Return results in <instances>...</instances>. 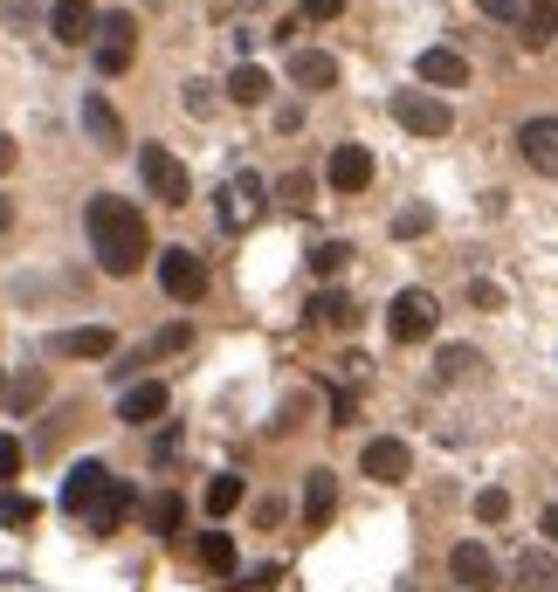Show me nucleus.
<instances>
[{"label":"nucleus","mask_w":558,"mask_h":592,"mask_svg":"<svg viewBox=\"0 0 558 592\" xmlns=\"http://www.w3.org/2000/svg\"><path fill=\"white\" fill-rule=\"evenodd\" d=\"M83 221H90V248H97V263H104V276H138L152 242H145V214L132 208V200L97 193Z\"/></svg>","instance_id":"obj_1"},{"label":"nucleus","mask_w":558,"mask_h":592,"mask_svg":"<svg viewBox=\"0 0 558 592\" xmlns=\"http://www.w3.org/2000/svg\"><path fill=\"white\" fill-rule=\"evenodd\" d=\"M138 179L152 187V200H166V208H187L193 200V179H187V166L172 159L166 145H138Z\"/></svg>","instance_id":"obj_2"},{"label":"nucleus","mask_w":558,"mask_h":592,"mask_svg":"<svg viewBox=\"0 0 558 592\" xmlns=\"http://www.w3.org/2000/svg\"><path fill=\"white\" fill-rule=\"evenodd\" d=\"M132 48H138V14H132V8H111L104 29H97V48H90L97 69H104V76H124V69H132Z\"/></svg>","instance_id":"obj_3"},{"label":"nucleus","mask_w":558,"mask_h":592,"mask_svg":"<svg viewBox=\"0 0 558 592\" xmlns=\"http://www.w3.org/2000/svg\"><path fill=\"white\" fill-rule=\"evenodd\" d=\"M393 118L408 124L414 138H448V132H455V111L442 104L435 90H400V97H393Z\"/></svg>","instance_id":"obj_4"},{"label":"nucleus","mask_w":558,"mask_h":592,"mask_svg":"<svg viewBox=\"0 0 558 592\" xmlns=\"http://www.w3.org/2000/svg\"><path fill=\"white\" fill-rule=\"evenodd\" d=\"M435 324H442V303L427 297V290H400V297H393V311H387V331H393L400 345L427 338V331H435Z\"/></svg>","instance_id":"obj_5"},{"label":"nucleus","mask_w":558,"mask_h":592,"mask_svg":"<svg viewBox=\"0 0 558 592\" xmlns=\"http://www.w3.org/2000/svg\"><path fill=\"white\" fill-rule=\"evenodd\" d=\"M159 282H166L172 303H200L208 297V269H200L193 248H159Z\"/></svg>","instance_id":"obj_6"},{"label":"nucleus","mask_w":558,"mask_h":592,"mask_svg":"<svg viewBox=\"0 0 558 592\" xmlns=\"http://www.w3.org/2000/svg\"><path fill=\"white\" fill-rule=\"evenodd\" d=\"M111 482L118 476L104 469V461H76V469L63 476V510H69V517H90V510L111 496Z\"/></svg>","instance_id":"obj_7"},{"label":"nucleus","mask_w":558,"mask_h":592,"mask_svg":"<svg viewBox=\"0 0 558 592\" xmlns=\"http://www.w3.org/2000/svg\"><path fill=\"white\" fill-rule=\"evenodd\" d=\"M517 152H524L531 172L558 179V118H524V124H517Z\"/></svg>","instance_id":"obj_8"},{"label":"nucleus","mask_w":558,"mask_h":592,"mask_svg":"<svg viewBox=\"0 0 558 592\" xmlns=\"http://www.w3.org/2000/svg\"><path fill=\"white\" fill-rule=\"evenodd\" d=\"M359 476H372V482H408V476H414V448L393 442V434H379V442H366V455H359Z\"/></svg>","instance_id":"obj_9"},{"label":"nucleus","mask_w":558,"mask_h":592,"mask_svg":"<svg viewBox=\"0 0 558 592\" xmlns=\"http://www.w3.org/2000/svg\"><path fill=\"white\" fill-rule=\"evenodd\" d=\"M76 118H83V138H90L97 152H124V118L111 111V97L83 90V104H76Z\"/></svg>","instance_id":"obj_10"},{"label":"nucleus","mask_w":558,"mask_h":592,"mask_svg":"<svg viewBox=\"0 0 558 592\" xmlns=\"http://www.w3.org/2000/svg\"><path fill=\"white\" fill-rule=\"evenodd\" d=\"M448 579L462 585V592H496V558L483 545H455L448 551Z\"/></svg>","instance_id":"obj_11"},{"label":"nucleus","mask_w":558,"mask_h":592,"mask_svg":"<svg viewBox=\"0 0 558 592\" xmlns=\"http://www.w3.org/2000/svg\"><path fill=\"white\" fill-rule=\"evenodd\" d=\"M48 29H56V42L83 48V42H97V29H104V14H97L90 0H56V14H48Z\"/></svg>","instance_id":"obj_12"},{"label":"nucleus","mask_w":558,"mask_h":592,"mask_svg":"<svg viewBox=\"0 0 558 592\" xmlns=\"http://www.w3.org/2000/svg\"><path fill=\"white\" fill-rule=\"evenodd\" d=\"M414 76L427 90H469V56H455V48H421Z\"/></svg>","instance_id":"obj_13"},{"label":"nucleus","mask_w":558,"mask_h":592,"mask_svg":"<svg viewBox=\"0 0 558 592\" xmlns=\"http://www.w3.org/2000/svg\"><path fill=\"white\" fill-rule=\"evenodd\" d=\"M332 517H338V476L311 469V476H303V530H324Z\"/></svg>","instance_id":"obj_14"},{"label":"nucleus","mask_w":558,"mask_h":592,"mask_svg":"<svg viewBox=\"0 0 558 592\" xmlns=\"http://www.w3.org/2000/svg\"><path fill=\"white\" fill-rule=\"evenodd\" d=\"M263 193H269V187H263L256 172H235V179H227V193H221V221H227V227L256 221V214H263Z\"/></svg>","instance_id":"obj_15"},{"label":"nucleus","mask_w":558,"mask_h":592,"mask_svg":"<svg viewBox=\"0 0 558 592\" xmlns=\"http://www.w3.org/2000/svg\"><path fill=\"white\" fill-rule=\"evenodd\" d=\"M159 414H166V386L159 379H138V386H124V393H118V421L124 427H145Z\"/></svg>","instance_id":"obj_16"},{"label":"nucleus","mask_w":558,"mask_h":592,"mask_svg":"<svg viewBox=\"0 0 558 592\" xmlns=\"http://www.w3.org/2000/svg\"><path fill=\"white\" fill-rule=\"evenodd\" d=\"M332 187L338 193H366L372 187V152L366 145H338L332 152Z\"/></svg>","instance_id":"obj_17"},{"label":"nucleus","mask_w":558,"mask_h":592,"mask_svg":"<svg viewBox=\"0 0 558 592\" xmlns=\"http://www.w3.org/2000/svg\"><path fill=\"white\" fill-rule=\"evenodd\" d=\"M290 83L297 90H332L338 83V56H324V48H297V56H290Z\"/></svg>","instance_id":"obj_18"},{"label":"nucleus","mask_w":558,"mask_h":592,"mask_svg":"<svg viewBox=\"0 0 558 592\" xmlns=\"http://www.w3.org/2000/svg\"><path fill=\"white\" fill-rule=\"evenodd\" d=\"M56 351H63V358H111V351H118V338H111L104 324H83V331H63Z\"/></svg>","instance_id":"obj_19"},{"label":"nucleus","mask_w":558,"mask_h":592,"mask_svg":"<svg viewBox=\"0 0 558 592\" xmlns=\"http://www.w3.org/2000/svg\"><path fill=\"white\" fill-rule=\"evenodd\" d=\"M511 579H517V592H558V558L551 551H524Z\"/></svg>","instance_id":"obj_20"},{"label":"nucleus","mask_w":558,"mask_h":592,"mask_svg":"<svg viewBox=\"0 0 558 592\" xmlns=\"http://www.w3.org/2000/svg\"><path fill=\"white\" fill-rule=\"evenodd\" d=\"M558 42V0H524V48Z\"/></svg>","instance_id":"obj_21"},{"label":"nucleus","mask_w":558,"mask_h":592,"mask_svg":"<svg viewBox=\"0 0 558 592\" xmlns=\"http://www.w3.org/2000/svg\"><path fill=\"white\" fill-rule=\"evenodd\" d=\"M124 510H132V489H124V482H111V496H104V503H97L90 517H83V530H90V537H111V530L124 524Z\"/></svg>","instance_id":"obj_22"},{"label":"nucleus","mask_w":558,"mask_h":592,"mask_svg":"<svg viewBox=\"0 0 558 592\" xmlns=\"http://www.w3.org/2000/svg\"><path fill=\"white\" fill-rule=\"evenodd\" d=\"M35 517H42L35 496H21V489H0V530H35Z\"/></svg>","instance_id":"obj_23"},{"label":"nucleus","mask_w":558,"mask_h":592,"mask_svg":"<svg viewBox=\"0 0 558 592\" xmlns=\"http://www.w3.org/2000/svg\"><path fill=\"white\" fill-rule=\"evenodd\" d=\"M227 97H235L242 111H248V104H263V97H269V69H256V63H242L235 76H227Z\"/></svg>","instance_id":"obj_24"},{"label":"nucleus","mask_w":558,"mask_h":592,"mask_svg":"<svg viewBox=\"0 0 558 592\" xmlns=\"http://www.w3.org/2000/svg\"><path fill=\"white\" fill-rule=\"evenodd\" d=\"M311 324H324V331H345V324H351V303H345V290H317V297H311Z\"/></svg>","instance_id":"obj_25"},{"label":"nucleus","mask_w":558,"mask_h":592,"mask_svg":"<svg viewBox=\"0 0 558 592\" xmlns=\"http://www.w3.org/2000/svg\"><path fill=\"white\" fill-rule=\"evenodd\" d=\"M200 565H208V572H235V537L208 530V537H200Z\"/></svg>","instance_id":"obj_26"},{"label":"nucleus","mask_w":558,"mask_h":592,"mask_svg":"<svg viewBox=\"0 0 558 592\" xmlns=\"http://www.w3.org/2000/svg\"><path fill=\"white\" fill-rule=\"evenodd\" d=\"M476 366H483V358H476L469 345H442V358H435V372H442V379H469Z\"/></svg>","instance_id":"obj_27"},{"label":"nucleus","mask_w":558,"mask_h":592,"mask_svg":"<svg viewBox=\"0 0 558 592\" xmlns=\"http://www.w3.org/2000/svg\"><path fill=\"white\" fill-rule=\"evenodd\" d=\"M235 503H242V476H214L208 482V517H227Z\"/></svg>","instance_id":"obj_28"},{"label":"nucleus","mask_w":558,"mask_h":592,"mask_svg":"<svg viewBox=\"0 0 558 592\" xmlns=\"http://www.w3.org/2000/svg\"><path fill=\"white\" fill-rule=\"evenodd\" d=\"M345 263H351V248H345V242H317V248H311V269H317L324 282H332Z\"/></svg>","instance_id":"obj_29"},{"label":"nucleus","mask_w":558,"mask_h":592,"mask_svg":"<svg viewBox=\"0 0 558 592\" xmlns=\"http://www.w3.org/2000/svg\"><path fill=\"white\" fill-rule=\"evenodd\" d=\"M180 524H187V503H180V496H159V503H152V530H159V537H172Z\"/></svg>","instance_id":"obj_30"},{"label":"nucleus","mask_w":558,"mask_h":592,"mask_svg":"<svg viewBox=\"0 0 558 592\" xmlns=\"http://www.w3.org/2000/svg\"><path fill=\"white\" fill-rule=\"evenodd\" d=\"M42 400H48V379L42 372H21L14 379V414H29V406H42Z\"/></svg>","instance_id":"obj_31"},{"label":"nucleus","mask_w":558,"mask_h":592,"mask_svg":"<svg viewBox=\"0 0 558 592\" xmlns=\"http://www.w3.org/2000/svg\"><path fill=\"white\" fill-rule=\"evenodd\" d=\"M427 227H435V208H400V214H393V235H400V242L427 235Z\"/></svg>","instance_id":"obj_32"},{"label":"nucleus","mask_w":558,"mask_h":592,"mask_svg":"<svg viewBox=\"0 0 558 592\" xmlns=\"http://www.w3.org/2000/svg\"><path fill=\"white\" fill-rule=\"evenodd\" d=\"M180 104H187L193 118H208V111H214V83H200V76H187V83H180Z\"/></svg>","instance_id":"obj_33"},{"label":"nucleus","mask_w":558,"mask_h":592,"mask_svg":"<svg viewBox=\"0 0 558 592\" xmlns=\"http://www.w3.org/2000/svg\"><path fill=\"white\" fill-rule=\"evenodd\" d=\"M276 585H283V565H256L242 585H221V592H276Z\"/></svg>","instance_id":"obj_34"},{"label":"nucleus","mask_w":558,"mask_h":592,"mask_svg":"<svg viewBox=\"0 0 558 592\" xmlns=\"http://www.w3.org/2000/svg\"><path fill=\"white\" fill-rule=\"evenodd\" d=\"M276 200H283V208H311V179H303V172H283V179H276Z\"/></svg>","instance_id":"obj_35"},{"label":"nucleus","mask_w":558,"mask_h":592,"mask_svg":"<svg viewBox=\"0 0 558 592\" xmlns=\"http://www.w3.org/2000/svg\"><path fill=\"white\" fill-rule=\"evenodd\" d=\"M476 517H483V524H503V517H511V496H503V489H483V496H476Z\"/></svg>","instance_id":"obj_36"},{"label":"nucleus","mask_w":558,"mask_h":592,"mask_svg":"<svg viewBox=\"0 0 558 592\" xmlns=\"http://www.w3.org/2000/svg\"><path fill=\"white\" fill-rule=\"evenodd\" d=\"M469 303H476V311H503V290H496V282H483V276H476V282H469Z\"/></svg>","instance_id":"obj_37"},{"label":"nucleus","mask_w":558,"mask_h":592,"mask_svg":"<svg viewBox=\"0 0 558 592\" xmlns=\"http://www.w3.org/2000/svg\"><path fill=\"white\" fill-rule=\"evenodd\" d=\"M0 476H21V442L14 434H0Z\"/></svg>","instance_id":"obj_38"},{"label":"nucleus","mask_w":558,"mask_h":592,"mask_svg":"<svg viewBox=\"0 0 558 592\" xmlns=\"http://www.w3.org/2000/svg\"><path fill=\"white\" fill-rule=\"evenodd\" d=\"M483 14H496V21H524V0H476Z\"/></svg>","instance_id":"obj_39"},{"label":"nucleus","mask_w":558,"mask_h":592,"mask_svg":"<svg viewBox=\"0 0 558 592\" xmlns=\"http://www.w3.org/2000/svg\"><path fill=\"white\" fill-rule=\"evenodd\" d=\"M303 14H311V21H338L345 0H303Z\"/></svg>","instance_id":"obj_40"},{"label":"nucleus","mask_w":558,"mask_h":592,"mask_svg":"<svg viewBox=\"0 0 558 592\" xmlns=\"http://www.w3.org/2000/svg\"><path fill=\"white\" fill-rule=\"evenodd\" d=\"M172 455H180V427H166L159 442H152V461H172Z\"/></svg>","instance_id":"obj_41"},{"label":"nucleus","mask_w":558,"mask_h":592,"mask_svg":"<svg viewBox=\"0 0 558 592\" xmlns=\"http://www.w3.org/2000/svg\"><path fill=\"white\" fill-rule=\"evenodd\" d=\"M14 159H21V152H14V138H8V132H0V179H8V172H14Z\"/></svg>","instance_id":"obj_42"},{"label":"nucleus","mask_w":558,"mask_h":592,"mask_svg":"<svg viewBox=\"0 0 558 592\" xmlns=\"http://www.w3.org/2000/svg\"><path fill=\"white\" fill-rule=\"evenodd\" d=\"M538 530H545V537H551V545H558V503H551V510H545V517H538Z\"/></svg>","instance_id":"obj_43"},{"label":"nucleus","mask_w":558,"mask_h":592,"mask_svg":"<svg viewBox=\"0 0 558 592\" xmlns=\"http://www.w3.org/2000/svg\"><path fill=\"white\" fill-rule=\"evenodd\" d=\"M0 227H14V200L8 193H0Z\"/></svg>","instance_id":"obj_44"},{"label":"nucleus","mask_w":558,"mask_h":592,"mask_svg":"<svg viewBox=\"0 0 558 592\" xmlns=\"http://www.w3.org/2000/svg\"><path fill=\"white\" fill-rule=\"evenodd\" d=\"M8 400H14V393H8V379H0V406H8Z\"/></svg>","instance_id":"obj_45"}]
</instances>
